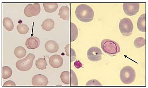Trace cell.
<instances>
[{"label": "cell", "instance_id": "9a60e30c", "mask_svg": "<svg viewBox=\"0 0 148 88\" xmlns=\"http://www.w3.org/2000/svg\"><path fill=\"white\" fill-rule=\"evenodd\" d=\"M137 27L140 31L145 32L146 31L145 14H142L140 16L137 22Z\"/></svg>", "mask_w": 148, "mask_h": 88}, {"label": "cell", "instance_id": "8fae6325", "mask_svg": "<svg viewBox=\"0 0 148 88\" xmlns=\"http://www.w3.org/2000/svg\"><path fill=\"white\" fill-rule=\"evenodd\" d=\"M40 41L38 37H31L27 39L25 45L26 47L29 50H34L40 46Z\"/></svg>", "mask_w": 148, "mask_h": 88}, {"label": "cell", "instance_id": "4fadbf2b", "mask_svg": "<svg viewBox=\"0 0 148 88\" xmlns=\"http://www.w3.org/2000/svg\"><path fill=\"white\" fill-rule=\"evenodd\" d=\"M58 15L63 20H69L70 19V8L67 6L62 7L59 10Z\"/></svg>", "mask_w": 148, "mask_h": 88}, {"label": "cell", "instance_id": "3957f363", "mask_svg": "<svg viewBox=\"0 0 148 88\" xmlns=\"http://www.w3.org/2000/svg\"><path fill=\"white\" fill-rule=\"evenodd\" d=\"M120 78L122 82L124 84H129L132 83L136 78L135 70L131 66H125L121 69Z\"/></svg>", "mask_w": 148, "mask_h": 88}, {"label": "cell", "instance_id": "ffe728a7", "mask_svg": "<svg viewBox=\"0 0 148 88\" xmlns=\"http://www.w3.org/2000/svg\"><path fill=\"white\" fill-rule=\"evenodd\" d=\"M14 54L17 58L21 59L24 58L26 54V51L25 48L22 46H18L14 50Z\"/></svg>", "mask_w": 148, "mask_h": 88}, {"label": "cell", "instance_id": "e0dca14e", "mask_svg": "<svg viewBox=\"0 0 148 88\" xmlns=\"http://www.w3.org/2000/svg\"><path fill=\"white\" fill-rule=\"evenodd\" d=\"M43 5L45 11L49 13L55 12L58 8L57 3H44Z\"/></svg>", "mask_w": 148, "mask_h": 88}, {"label": "cell", "instance_id": "cb8c5ba5", "mask_svg": "<svg viewBox=\"0 0 148 88\" xmlns=\"http://www.w3.org/2000/svg\"><path fill=\"white\" fill-rule=\"evenodd\" d=\"M18 32L21 34H25L29 31V28L27 25L21 24L18 25L17 27Z\"/></svg>", "mask_w": 148, "mask_h": 88}, {"label": "cell", "instance_id": "484cf974", "mask_svg": "<svg viewBox=\"0 0 148 88\" xmlns=\"http://www.w3.org/2000/svg\"><path fill=\"white\" fill-rule=\"evenodd\" d=\"M71 86H77L78 85V81L77 77L75 73L72 70H71Z\"/></svg>", "mask_w": 148, "mask_h": 88}, {"label": "cell", "instance_id": "5b68a950", "mask_svg": "<svg viewBox=\"0 0 148 88\" xmlns=\"http://www.w3.org/2000/svg\"><path fill=\"white\" fill-rule=\"evenodd\" d=\"M119 29L122 34L126 36H128L132 34L133 25L132 21L127 18L121 19L119 23Z\"/></svg>", "mask_w": 148, "mask_h": 88}, {"label": "cell", "instance_id": "83f0119b", "mask_svg": "<svg viewBox=\"0 0 148 88\" xmlns=\"http://www.w3.org/2000/svg\"><path fill=\"white\" fill-rule=\"evenodd\" d=\"M16 84L15 82L11 80H8L5 82L3 84V87L5 86H16Z\"/></svg>", "mask_w": 148, "mask_h": 88}, {"label": "cell", "instance_id": "603a6c76", "mask_svg": "<svg viewBox=\"0 0 148 88\" xmlns=\"http://www.w3.org/2000/svg\"><path fill=\"white\" fill-rule=\"evenodd\" d=\"M12 74V69L7 66H3L2 67V78L7 79L10 78Z\"/></svg>", "mask_w": 148, "mask_h": 88}, {"label": "cell", "instance_id": "2e32d148", "mask_svg": "<svg viewBox=\"0 0 148 88\" xmlns=\"http://www.w3.org/2000/svg\"><path fill=\"white\" fill-rule=\"evenodd\" d=\"M78 30L77 27L73 23H70V41L73 42L77 38Z\"/></svg>", "mask_w": 148, "mask_h": 88}, {"label": "cell", "instance_id": "6da1fadb", "mask_svg": "<svg viewBox=\"0 0 148 88\" xmlns=\"http://www.w3.org/2000/svg\"><path fill=\"white\" fill-rule=\"evenodd\" d=\"M77 18L82 22L88 23L92 21L94 17V12L88 5L82 4L77 7L75 10Z\"/></svg>", "mask_w": 148, "mask_h": 88}, {"label": "cell", "instance_id": "44dd1931", "mask_svg": "<svg viewBox=\"0 0 148 88\" xmlns=\"http://www.w3.org/2000/svg\"><path fill=\"white\" fill-rule=\"evenodd\" d=\"M60 79L63 83L66 85H70L71 82V74L70 72L64 71L60 75Z\"/></svg>", "mask_w": 148, "mask_h": 88}, {"label": "cell", "instance_id": "d6986e66", "mask_svg": "<svg viewBox=\"0 0 148 88\" xmlns=\"http://www.w3.org/2000/svg\"><path fill=\"white\" fill-rule=\"evenodd\" d=\"M3 26L7 30L11 31L14 28V24L11 19L8 17H5L3 19Z\"/></svg>", "mask_w": 148, "mask_h": 88}, {"label": "cell", "instance_id": "5bb4252c", "mask_svg": "<svg viewBox=\"0 0 148 88\" xmlns=\"http://www.w3.org/2000/svg\"><path fill=\"white\" fill-rule=\"evenodd\" d=\"M55 26V23L51 19H47L42 22V27L43 30L46 31H51L52 30Z\"/></svg>", "mask_w": 148, "mask_h": 88}, {"label": "cell", "instance_id": "7c38bea8", "mask_svg": "<svg viewBox=\"0 0 148 88\" xmlns=\"http://www.w3.org/2000/svg\"><path fill=\"white\" fill-rule=\"evenodd\" d=\"M45 49L49 53H56L59 50L58 44L53 41H49L45 44Z\"/></svg>", "mask_w": 148, "mask_h": 88}, {"label": "cell", "instance_id": "30bf717a", "mask_svg": "<svg viewBox=\"0 0 148 88\" xmlns=\"http://www.w3.org/2000/svg\"><path fill=\"white\" fill-rule=\"evenodd\" d=\"M49 63L51 67L55 69H58L63 65L64 60L60 56L54 55L50 57Z\"/></svg>", "mask_w": 148, "mask_h": 88}, {"label": "cell", "instance_id": "52a82bcc", "mask_svg": "<svg viewBox=\"0 0 148 88\" xmlns=\"http://www.w3.org/2000/svg\"><path fill=\"white\" fill-rule=\"evenodd\" d=\"M102 52L96 47H92L88 50L87 56L89 60L92 62H98L102 59Z\"/></svg>", "mask_w": 148, "mask_h": 88}, {"label": "cell", "instance_id": "8992f818", "mask_svg": "<svg viewBox=\"0 0 148 88\" xmlns=\"http://www.w3.org/2000/svg\"><path fill=\"white\" fill-rule=\"evenodd\" d=\"M40 10V5L39 3H30L25 8L24 13L26 16L30 17L38 15Z\"/></svg>", "mask_w": 148, "mask_h": 88}, {"label": "cell", "instance_id": "9c48e42d", "mask_svg": "<svg viewBox=\"0 0 148 88\" xmlns=\"http://www.w3.org/2000/svg\"><path fill=\"white\" fill-rule=\"evenodd\" d=\"M32 85L34 86H46L49 83L48 78L44 75L39 74L35 75L32 79Z\"/></svg>", "mask_w": 148, "mask_h": 88}, {"label": "cell", "instance_id": "7402d4cb", "mask_svg": "<svg viewBox=\"0 0 148 88\" xmlns=\"http://www.w3.org/2000/svg\"><path fill=\"white\" fill-rule=\"evenodd\" d=\"M35 65L37 69L41 70L46 69L47 65L45 59L42 58H39L36 60Z\"/></svg>", "mask_w": 148, "mask_h": 88}, {"label": "cell", "instance_id": "d4e9b609", "mask_svg": "<svg viewBox=\"0 0 148 88\" xmlns=\"http://www.w3.org/2000/svg\"><path fill=\"white\" fill-rule=\"evenodd\" d=\"M134 44L136 48H141L145 44V39L143 37H138L135 39Z\"/></svg>", "mask_w": 148, "mask_h": 88}, {"label": "cell", "instance_id": "ba28073f", "mask_svg": "<svg viewBox=\"0 0 148 88\" xmlns=\"http://www.w3.org/2000/svg\"><path fill=\"white\" fill-rule=\"evenodd\" d=\"M140 9L139 3H124L123 9L126 15L132 16L136 15Z\"/></svg>", "mask_w": 148, "mask_h": 88}, {"label": "cell", "instance_id": "4316f807", "mask_svg": "<svg viewBox=\"0 0 148 88\" xmlns=\"http://www.w3.org/2000/svg\"><path fill=\"white\" fill-rule=\"evenodd\" d=\"M86 86H101L102 85L99 81L96 80H89L87 82Z\"/></svg>", "mask_w": 148, "mask_h": 88}, {"label": "cell", "instance_id": "ac0fdd59", "mask_svg": "<svg viewBox=\"0 0 148 88\" xmlns=\"http://www.w3.org/2000/svg\"><path fill=\"white\" fill-rule=\"evenodd\" d=\"M65 49L66 53V55L70 58L71 62H73L76 58V53L74 50L71 48L70 45L69 44L66 46Z\"/></svg>", "mask_w": 148, "mask_h": 88}, {"label": "cell", "instance_id": "7a4b0ae2", "mask_svg": "<svg viewBox=\"0 0 148 88\" xmlns=\"http://www.w3.org/2000/svg\"><path fill=\"white\" fill-rule=\"evenodd\" d=\"M101 47L104 52L111 56H114L120 52V46L114 41L108 39L103 40L101 43Z\"/></svg>", "mask_w": 148, "mask_h": 88}, {"label": "cell", "instance_id": "277c9868", "mask_svg": "<svg viewBox=\"0 0 148 88\" xmlns=\"http://www.w3.org/2000/svg\"><path fill=\"white\" fill-rule=\"evenodd\" d=\"M35 58V56L33 54H28L25 58L17 61L16 64V67L21 71L25 72L29 70L33 66Z\"/></svg>", "mask_w": 148, "mask_h": 88}]
</instances>
